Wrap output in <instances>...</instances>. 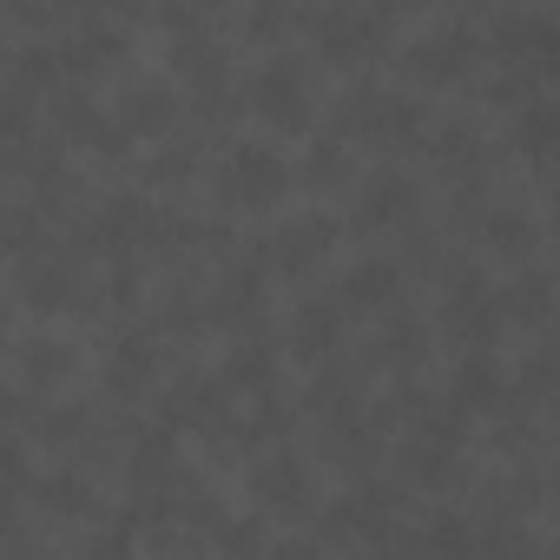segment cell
<instances>
[{
  "mask_svg": "<svg viewBox=\"0 0 560 560\" xmlns=\"http://www.w3.org/2000/svg\"><path fill=\"white\" fill-rule=\"evenodd\" d=\"M396 264L389 257H357L350 270H343V304H357V311H383L389 298H396Z\"/></svg>",
  "mask_w": 560,
  "mask_h": 560,
  "instance_id": "12",
  "label": "cell"
},
{
  "mask_svg": "<svg viewBox=\"0 0 560 560\" xmlns=\"http://www.w3.org/2000/svg\"><path fill=\"white\" fill-rule=\"evenodd\" d=\"M165 113H172V93L159 86V80H145V86H132V100H126V126H165Z\"/></svg>",
  "mask_w": 560,
  "mask_h": 560,
  "instance_id": "24",
  "label": "cell"
},
{
  "mask_svg": "<svg viewBox=\"0 0 560 560\" xmlns=\"http://www.w3.org/2000/svg\"><path fill=\"white\" fill-rule=\"evenodd\" d=\"M435 145H442V152H448L455 165H462L468 152H481V139H475V126H442V132H435Z\"/></svg>",
  "mask_w": 560,
  "mask_h": 560,
  "instance_id": "27",
  "label": "cell"
},
{
  "mask_svg": "<svg viewBox=\"0 0 560 560\" xmlns=\"http://www.w3.org/2000/svg\"><path fill=\"white\" fill-rule=\"evenodd\" d=\"M337 343V304H304L298 311V350H330Z\"/></svg>",
  "mask_w": 560,
  "mask_h": 560,
  "instance_id": "20",
  "label": "cell"
},
{
  "mask_svg": "<svg viewBox=\"0 0 560 560\" xmlns=\"http://www.w3.org/2000/svg\"><path fill=\"white\" fill-rule=\"evenodd\" d=\"M231 383H270V357L264 350H237L231 357Z\"/></svg>",
  "mask_w": 560,
  "mask_h": 560,
  "instance_id": "28",
  "label": "cell"
},
{
  "mask_svg": "<svg viewBox=\"0 0 560 560\" xmlns=\"http://www.w3.org/2000/svg\"><path fill=\"white\" fill-rule=\"evenodd\" d=\"M475 521L468 514H435L429 527H422V553L429 560H475Z\"/></svg>",
  "mask_w": 560,
  "mask_h": 560,
  "instance_id": "16",
  "label": "cell"
},
{
  "mask_svg": "<svg viewBox=\"0 0 560 560\" xmlns=\"http://www.w3.org/2000/svg\"><path fill=\"white\" fill-rule=\"evenodd\" d=\"M304 159H311V165H304V172H311V185L343 178V145H337V139H311V152H304Z\"/></svg>",
  "mask_w": 560,
  "mask_h": 560,
  "instance_id": "26",
  "label": "cell"
},
{
  "mask_svg": "<svg viewBox=\"0 0 560 560\" xmlns=\"http://www.w3.org/2000/svg\"><path fill=\"white\" fill-rule=\"evenodd\" d=\"M514 145H521L527 159L560 152V100H527V106L514 113Z\"/></svg>",
  "mask_w": 560,
  "mask_h": 560,
  "instance_id": "13",
  "label": "cell"
},
{
  "mask_svg": "<svg viewBox=\"0 0 560 560\" xmlns=\"http://www.w3.org/2000/svg\"><path fill=\"white\" fill-rule=\"evenodd\" d=\"M494 47L508 60H534L560 73V14H494Z\"/></svg>",
  "mask_w": 560,
  "mask_h": 560,
  "instance_id": "5",
  "label": "cell"
},
{
  "mask_svg": "<svg viewBox=\"0 0 560 560\" xmlns=\"http://www.w3.org/2000/svg\"><path fill=\"white\" fill-rule=\"evenodd\" d=\"M250 527H257V521H231V527H224V547H231V553H244V547H250V540H257V534H250Z\"/></svg>",
  "mask_w": 560,
  "mask_h": 560,
  "instance_id": "32",
  "label": "cell"
},
{
  "mask_svg": "<svg viewBox=\"0 0 560 560\" xmlns=\"http://www.w3.org/2000/svg\"><path fill=\"white\" fill-rule=\"evenodd\" d=\"M218 185H224L231 205L257 211V205H270L277 191L291 185V165H284V152H270L264 139H237V145L224 152V165H218Z\"/></svg>",
  "mask_w": 560,
  "mask_h": 560,
  "instance_id": "1",
  "label": "cell"
},
{
  "mask_svg": "<svg viewBox=\"0 0 560 560\" xmlns=\"http://www.w3.org/2000/svg\"><path fill=\"white\" fill-rule=\"evenodd\" d=\"M330 244H337V224H330L324 211H304V218H291L284 231H277V264H284V270H304V264H317Z\"/></svg>",
  "mask_w": 560,
  "mask_h": 560,
  "instance_id": "9",
  "label": "cell"
},
{
  "mask_svg": "<svg viewBox=\"0 0 560 560\" xmlns=\"http://www.w3.org/2000/svg\"><path fill=\"white\" fill-rule=\"evenodd\" d=\"M402 60H409L422 80H462L468 60H475V27H468V21H435V27H422V34L409 40Z\"/></svg>",
  "mask_w": 560,
  "mask_h": 560,
  "instance_id": "3",
  "label": "cell"
},
{
  "mask_svg": "<svg viewBox=\"0 0 560 560\" xmlns=\"http://www.w3.org/2000/svg\"><path fill=\"white\" fill-rule=\"evenodd\" d=\"M416 178L409 172H396V165H376L370 178H363V191H357V224H402L409 211H416Z\"/></svg>",
  "mask_w": 560,
  "mask_h": 560,
  "instance_id": "6",
  "label": "cell"
},
{
  "mask_svg": "<svg viewBox=\"0 0 560 560\" xmlns=\"http://www.w3.org/2000/svg\"><path fill=\"white\" fill-rule=\"evenodd\" d=\"M350 126L376 132V139H416L422 132V106L409 93H389V86H350Z\"/></svg>",
  "mask_w": 560,
  "mask_h": 560,
  "instance_id": "4",
  "label": "cell"
},
{
  "mask_svg": "<svg viewBox=\"0 0 560 560\" xmlns=\"http://www.w3.org/2000/svg\"><path fill=\"white\" fill-rule=\"evenodd\" d=\"M80 429V409H47V435H73Z\"/></svg>",
  "mask_w": 560,
  "mask_h": 560,
  "instance_id": "31",
  "label": "cell"
},
{
  "mask_svg": "<svg viewBox=\"0 0 560 560\" xmlns=\"http://www.w3.org/2000/svg\"><path fill=\"white\" fill-rule=\"evenodd\" d=\"M270 560H324V547L304 540V534H291V540H277V547H270Z\"/></svg>",
  "mask_w": 560,
  "mask_h": 560,
  "instance_id": "30",
  "label": "cell"
},
{
  "mask_svg": "<svg viewBox=\"0 0 560 560\" xmlns=\"http://www.w3.org/2000/svg\"><path fill=\"white\" fill-rule=\"evenodd\" d=\"M250 488H257V501H264V508H304V494H311V481H304V462H298V455H264V462H257V475H250Z\"/></svg>",
  "mask_w": 560,
  "mask_h": 560,
  "instance_id": "10",
  "label": "cell"
},
{
  "mask_svg": "<svg viewBox=\"0 0 560 560\" xmlns=\"http://www.w3.org/2000/svg\"><path fill=\"white\" fill-rule=\"evenodd\" d=\"M250 106L270 119V126H304L311 119V80H304V67L298 60H264L257 73H250Z\"/></svg>",
  "mask_w": 560,
  "mask_h": 560,
  "instance_id": "2",
  "label": "cell"
},
{
  "mask_svg": "<svg viewBox=\"0 0 560 560\" xmlns=\"http://www.w3.org/2000/svg\"><path fill=\"white\" fill-rule=\"evenodd\" d=\"M119 54V34L106 27V21H86V27H73L67 40H60V60L67 67H100V60H113Z\"/></svg>",
  "mask_w": 560,
  "mask_h": 560,
  "instance_id": "18",
  "label": "cell"
},
{
  "mask_svg": "<svg viewBox=\"0 0 560 560\" xmlns=\"http://www.w3.org/2000/svg\"><path fill=\"white\" fill-rule=\"evenodd\" d=\"M553 211H560V185H553Z\"/></svg>",
  "mask_w": 560,
  "mask_h": 560,
  "instance_id": "33",
  "label": "cell"
},
{
  "mask_svg": "<svg viewBox=\"0 0 560 560\" xmlns=\"http://www.w3.org/2000/svg\"><path fill=\"white\" fill-rule=\"evenodd\" d=\"M40 501L60 508V514H86V508H93V488H86L80 475H47V481H40Z\"/></svg>",
  "mask_w": 560,
  "mask_h": 560,
  "instance_id": "23",
  "label": "cell"
},
{
  "mask_svg": "<svg viewBox=\"0 0 560 560\" xmlns=\"http://www.w3.org/2000/svg\"><path fill=\"white\" fill-rule=\"evenodd\" d=\"M481 244L501 250V257H527V250H534V224H527V211H521V205H494V211L481 218Z\"/></svg>",
  "mask_w": 560,
  "mask_h": 560,
  "instance_id": "15",
  "label": "cell"
},
{
  "mask_svg": "<svg viewBox=\"0 0 560 560\" xmlns=\"http://www.w3.org/2000/svg\"><path fill=\"white\" fill-rule=\"evenodd\" d=\"M311 34H317V47L330 60H357V54H370V40L383 34V21L376 14H357V8H324L311 21Z\"/></svg>",
  "mask_w": 560,
  "mask_h": 560,
  "instance_id": "7",
  "label": "cell"
},
{
  "mask_svg": "<svg viewBox=\"0 0 560 560\" xmlns=\"http://www.w3.org/2000/svg\"><path fill=\"white\" fill-rule=\"evenodd\" d=\"M501 311L521 317V324H540V317L553 311V277H547V270H521L514 284H508V298H501Z\"/></svg>",
  "mask_w": 560,
  "mask_h": 560,
  "instance_id": "17",
  "label": "cell"
},
{
  "mask_svg": "<svg viewBox=\"0 0 560 560\" xmlns=\"http://www.w3.org/2000/svg\"><path fill=\"white\" fill-rule=\"evenodd\" d=\"M152 363H159V350H152V337H126L119 350H113V389H145V376H152Z\"/></svg>",
  "mask_w": 560,
  "mask_h": 560,
  "instance_id": "19",
  "label": "cell"
},
{
  "mask_svg": "<svg viewBox=\"0 0 560 560\" xmlns=\"http://www.w3.org/2000/svg\"><path fill=\"white\" fill-rule=\"evenodd\" d=\"M448 396H455V409H494V402H501V370L475 350V357H462V363H455Z\"/></svg>",
  "mask_w": 560,
  "mask_h": 560,
  "instance_id": "14",
  "label": "cell"
},
{
  "mask_svg": "<svg viewBox=\"0 0 560 560\" xmlns=\"http://www.w3.org/2000/svg\"><path fill=\"white\" fill-rule=\"evenodd\" d=\"M494 317H501V298L481 284V277H455V291H448V324H455L462 337H488Z\"/></svg>",
  "mask_w": 560,
  "mask_h": 560,
  "instance_id": "11",
  "label": "cell"
},
{
  "mask_svg": "<svg viewBox=\"0 0 560 560\" xmlns=\"http://www.w3.org/2000/svg\"><path fill=\"white\" fill-rule=\"evenodd\" d=\"M383 527H389V494H383V488H357V494L330 501V534H343V540H376Z\"/></svg>",
  "mask_w": 560,
  "mask_h": 560,
  "instance_id": "8",
  "label": "cell"
},
{
  "mask_svg": "<svg viewBox=\"0 0 560 560\" xmlns=\"http://www.w3.org/2000/svg\"><path fill=\"white\" fill-rule=\"evenodd\" d=\"M132 553V534L126 527H113V534H100L93 547H86V560H126Z\"/></svg>",
  "mask_w": 560,
  "mask_h": 560,
  "instance_id": "29",
  "label": "cell"
},
{
  "mask_svg": "<svg viewBox=\"0 0 560 560\" xmlns=\"http://www.w3.org/2000/svg\"><path fill=\"white\" fill-rule=\"evenodd\" d=\"M521 389H534V396H553V389H560V350H540V357H527V363H521Z\"/></svg>",
  "mask_w": 560,
  "mask_h": 560,
  "instance_id": "25",
  "label": "cell"
},
{
  "mask_svg": "<svg viewBox=\"0 0 560 560\" xmlns=\"http://www.w3.org/2000/svg\"><path fill=\"white\" fill-rule=\"evenodd\" d=\"M448 448H455V429L416 435V442H409V468H422V481H442V468H448Z\"/></svg>",
  "mask_w": 560,
  "mask_h": 560,
  "instance_id": "22",
  "label": "cell"
},
{
  "mask_svg": "<svg viewBox=\"0 0 560 560\" xmlns=\"http://www.w3.org/2000/svg\"><path fill=\"white\" fill-rule=\"evenodd\" d=\"M21 363H27V383H60V376H67V363H73V350H67V343H54V337H40V343H27V350H21Z\"/></svg>",
  "mask_w": 560,
  "mask_h": 560,
  "instance_id": "21",
  "label": "cell"
}]
</instances>
